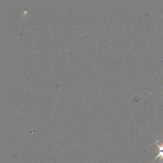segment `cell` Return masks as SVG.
Wrapping results in <instances>:
<instances>
[{
	"label": "cell",
	"mask_w": 163,
	"mask_h": 163,
	"mask_svg": "<svg viewBox=\"0 0 163 163\" xmlns=\"http://www.w3.org/2000/svg\"><path fill=\"white\" fill-rule=\"evenodd\" d=\"M155 145L157 146V147H158V150H156L155 151L158 152V155L157 156V157L153 161V162H152L151 163L154 162V161L156 160L159 157H160L161 160L162 161V162H163V142H162L160 145H159L156 142H155Z\"/></svg>",
	"instance_id": "obj_1"
}]
</instances>
